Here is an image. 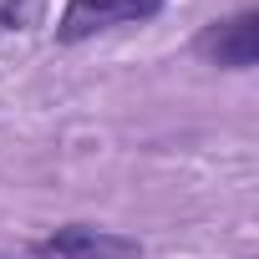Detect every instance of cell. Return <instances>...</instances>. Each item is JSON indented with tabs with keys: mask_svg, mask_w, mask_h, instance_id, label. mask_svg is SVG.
<instances>
[{
	"mask_svg": "<svg viewBox=\"0 0 259 259\" xmlns=\"http://www.w3.org/2000/svg\"><path fill=\"white\" fill-rule=\"evenodd\" d=\"M168 0H66L61 11V26H56V41L76 46L97 31H112V26H127V21H153Z\"/></svg>",
	"mask_w": 259,
	"mask_h": 259,
	"instance_id": "1",
	"label": "cell"
},
{
	"mask_svg": "<svg viewBox=\"0 0 259 259\" xmlns=\"http://www.w3.org/2000/svg\"><path fill=\"white\" fill-rule=\"evenodd\" d=\"M41 259H143V244L102 224H61L36 244Z\"/></svg>",
	"mask_w": 259,
	"mask_h": 259,
	"instance_id": "2",
	"label": "cell"
},
{
	"mask_svg": "<svg viewBox=\"0 0 259 259\" xmlns=\"http://www.w3.org/2000/svg\"><path fill=\"white\" fill-rule=\"evenodd\" d=\"M193 51H198L203 61L224 66V71H249V66L259 61V16L244 11V16H234V21L208 26V31L193 41Z\"/></svg>",
	"mask_w": 259,
	"mask_h": 259,
	"instance_id": "3",
	"label": "cell"
},
{
	"mask_svg": "<svg viewBox=\"0 0 259 259\" xmlns=\"http://www.w3.org/2000/svg\"><path fill=\"white\" fill-rule=\"evenodd\" d=\"M41 11V0H6V11H0V26H11V31H26Z\"/></svg>",
	"mask_w": 259,
	"mask_h": 259,
	"instance_id": "4",
	"label": "cell"
},
{
	"mask_svg": "<svg viewBox=\"0 0 259 259\" xmlns=\"http://www.w3.org/2000/svg\"><path fill=\"white\" fill-rule=\"evenodd\" d=\"M0 259H6V254H0Z\"/></svg>",
	"mask_w": 259,
	"mask_h": 259,
	"instance_id": "5",
	"label": "cell"
}]
</instances>
